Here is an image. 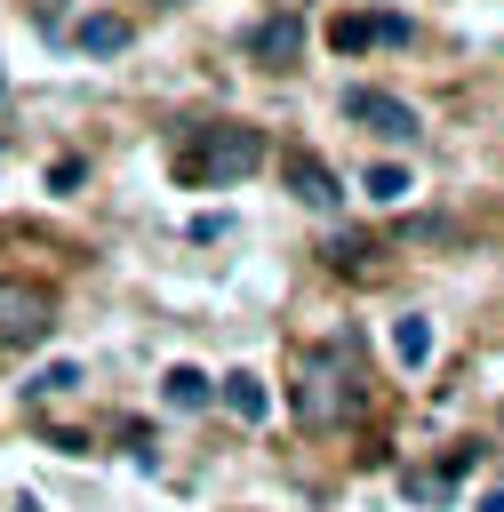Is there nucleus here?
I'll return each mask as SVG.
<instances>
[{
	"mask_svg": "<svg viewBox=\"0 0 504 512\" xmlns=\"http://www.w3.org/2000/svg\"><path fill=\"white\" fill-rule=\"evenodd\" d=\"M256 168H264V136H256L248 120H216V128H200L192 152L176 160L184 184H240V176H256Z\"/></svg>",
	"mask_w": 504,
	"mask_h": 512,
	"instance_id": "obj_1",
	"label": "nucleus"
},
{
	"mask_svg": "<svg viewBox=\"0 0 504 512\" xmlns=\"http://www.w3.org/2000/svg\"><path fill=\"white\" fill-rule=\"evenodd\" d=\"M344 120L352 128H368V136H384V144H408L424 120H416V104H400L392 88H344Z\"/></svg>",
	"mask_w": 504,
	"mask_h": 512,
	"instance_id": "obj_2",
	"label": "nucleus"
},
{
	"mask_svg": "<svg viewBox=\"0 0 504 512\" xmlns=\"http://www.w3.org/2000/svg\"><path fill=\"white\" fill-rule=\"evenodd\" d=\"M280 176H288V192H296L304 208H336V200H344V184L328 176L320 152H280Z\"/></svg>",
	"mask_w": 504,
	"mask_h": 512,
	"instance_id": "obj_3",
	"label": "nucleus"
},
{
	"mask_svg": "<svg viewBox=\"0 0 504 512\" xmlns=\"http://www.w3.org/2000/svg\"><path fill=\"white\" fill-rule=\"evenodd\" d=\"M248 48H256L264 64H296V48H304V16H288V8H280V16H264Z\"/></svg>",
	"mask_w": 504,
	"mask_h": 512,
	"instance_id": "obj_4",
	"label": "nucleus"
},
{
	"mask_svg": "<svg viewBox=\"0 0 504 512\" xmlns=\"http://www.w3.org/2000/svg\"><path fill=\"white\" fill-rule=\"evenodd\" d=\"M224 408H232L240 424H264V416H272V392H264V376H256V368H232V376H224Z\"/></svg>",
	"mask_w": 504,
	"mask_h": 512,
	"instance_id": "obj_5",
	"label": "nucleus"
},
{
	"mask_svg": "<svg viewBox=\"0 0 504 512\" xmlns=\"http://www.w3.org/2000/svg\"><path fill=\"white\" fill-rule=\"evenodd\" d=\"M392 360H400V368H424V360H432V320H424V312H400V320H392Z\"/></svg>",
	"mask_w": 504,
	"mask_h": 512,
	"instance_id": "obj_6",
	"label": "nucleus"
},
{
	"mask_svg": "<svg viewBox=\"0 0 504 512\" xmlns=\"http://www.w3.org/2000/svg\"><path fill=\"white\" fill-rule=\"evenodd\" d=\"M160 392H168V408H184V416L216 400V384H208V368H168V376H160Z\"/></svg>",
	"mask_w": 504,
	"mask_h": 512,
	"instance_id": "obj_7",
	"label": "nucleus"
},
{
	"mask_svg": "<svg viewBox=\"0 0 504 512\" xmlns=\"http://www.w3.org/2000/svg\"><path fill=\"white\" fill-rule=\"evenodd\" d=\"M80 48H88V56H120V48H128V16H88V24H80Z\"/></svg>",
	"mask_w": 504,
	"mask_h": 512,
	"instance_id": "obj_8",
	"label": "nucleus"
},
{
	"mask_svg": "<svg viewBox=\"0 0 504 512\" xmlns=\"http://www.w3.org/2000/svg\"><path fill=\"white\" fill-rule=\"evenodd\" d=\"M48 336V304H8V328H0V344L16 352V344H40Z\"/></svg>",
	"mask_w": 504,
	"mask_h": 512,
	"instance_id": "obj_9",
	"label": "nucleus"
},
{
	"mask_svg": "<svg viewBox=\"0 0 504 512\" xmlns=\"http://www.w3.org/2000/svg\"><path fill=\"white\" fill-rule=\"evenodd\" d=\"M360 192H368V200H408V168H392V160H376V168L360 176Z\"/></svg>",
	"mask_w": 504,
	"mask_h": 512,
	"instance_id": "obj_10",
	"label": "nucleus"
},
{
	"mask_svg": "<svg viewBox=\"0 0 504 512\" xmlns=\"http://www.w3.org/2000/svg\"><path fill=\"white\" fill-rule=\"evenodd\" d=\"M72 384H80V368H72V360H48L40 376H24V392H32V400H56V392H72Z\"/></svg>",
	"mask_w": 504,
	"mask_h": 512,
	"instance_id": "obj_11",
	"label": "nucleus"
},
{
	"mask_svg": "<svg viewBox=\"0 0 504 512\" xmlns=\"http://www.w3.org/2000/svg\"><path fill=\"white\" fill-rule=\"evenodd\" d=\"M368 40H376V32H368V16H336V24H328V48H336V56H360Z\"/></svg>",
	"mask_w": 504,
	"mask_h": 512,
	"instance_id": "obj_12",
	"label": "nucleus"
},
{
	"mask_svg": "<svg viewBox=\"0 0 504 512\" xmlns=\"http://www.w3.org/2000/svg\"><path fill=\"white\" fill-rule=\"evenodd\" d=\"M328 264H368V240H360V232H344V240L328 248Z\"/></svg>",
	"mask_w": 504,
	"mask_h": 512,
	"instance_id": "obj_13",
	"label": "nucleus"
},
{
	"mask_svg": "<svg viewBox=\"0 0 504 512\" xmlns=\"http://www.w3.org/2000/svg\"><path fill=\"white\" fill-rule=\"evenodd\" d=\"M480 512H504V488H488V496H480Z\"/></svg>",
	"mask_w": 504,
	"mask_h": 512,
	"instance_id": "obj_14",
	"label": "nucleus"
},
{
	"mask_svg": "<svg viewBox=\"0 0 504 512\" xmlns=\"http://www.w3.org/2000/svg\"><path fill=\"white\" fill-rule=\"evenodd\" d=\"M16 512H32V496H24V504H16Z\"/></svg>",
	"mask_w": 504,
	"mask_h": 512,
	"instance_id": "obj_15",
	"label": "nucleus"
}]
</instances>
